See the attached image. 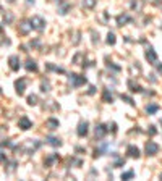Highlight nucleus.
Segmentation results:
<instances>
[{
    "label": "nucleus",
    "mask_w": 162,
    "mask_h": 181,
    "mask_svg": "<svg viewBox=\"0 0 162 181\" xmlns=\"http://www.w3.org/2000/svg\"><path fill=\"white\" fill-rule=\"evenodd\" d=\"M146 58H148L149 62H156V60H157V55H156V52L152 49H148V52H146Z\"/></svg>",
    "instance_id": "nucleus-7"
},
{
    "label": "nucleus",
    "mask_w": 162,
    "mask_h": 181,
    "mask_svg": "<svg viewBox=\"0 0 162 181\" xmlns=\"http://www.w3.org/2000/svg\"><path fill=\"white\" fill-rule=\"evenodd\" d=\"M157 152H159V146L156 142H152V141H149V142L146 144V154H148V155H156Z\"/></svg>",
    "instance_id": "nucleus-1"
},
{
    "label": "nucleus",
    "mask_w": 162,
    "mask_h": 181,
    "mask_svg": "<svg viewBox=\"0 0 162 181\" xmlns=\"http://www.w3.org/2000/svg\"><path fill=\"white\" fill-rule=\"evenodd\" d=\"M161 178H162V175H161Z\"/></svg>",
    "instance_id": "nucleus-27"
},
{
    "label": "nucleus",
    "mask_w": 162,
    "mask_h": 181,
    "mask_svg": "<svg viewBox=\"0 0 162 181\" xmlns=\"http://www.w3.org/2000/svg\"><path fill=\"white\" fill-rule=\"evenodd\" d=\"M26 68H28V70L29 71H36V70H37V66H36V63L34 62H31V60H29V62H28V65H26Z\"/></svg>",
    "instance_id": "nucleus-14"
},
{
    "label": "nucleus",
    "mask_w": 162,
    "mask_h": 181,
    "mask_svg": "<svg viewBox=\"0 0 162 181\" xmlns=\"http://www.w3.org/2000/svg\"><path fill=\"white\" fill-rule=\"evenodd\" d=\"M70 81L73 83V86H81V84L86 83V78L85 76H78V74H71Z\"/></svg>",
    "instance_id": "nucleus-3"
},
{
    "label": "nucleus",
    "mask_w": 162,
    "mask_h": 181,
    "mask_svg": "<svg viewBox=\"0 0 162 181\" xmlns=\"http://www.w3.org/2000/svg\"><path fill=\"white\" fill-rule=\"evenodd\" d=\"M44 25H46L44 20H42V18H39V16H34L31 20V26H32V28H36V29H42Z\"/></svg>",
    "instance_id": "nucleus-2"
},
{
    "label": "nucleus",
    "mask_w": 162,
    "mask_h": 181,
    "mask_svg": "<svg viewBox=\"0 0 162 181\" xmlns=\"http://www.w3.org/2000/svg\"><path fill=\"white\" fill-rule=\"evenodd\" d=\"M10 66H11V70H18L20 68V63H18V57H10Z\"/></svg>",
    "instance_id": "nucleus-9"
},
{
    "label": "nucleus",
    "mask_w": 162,
    "mask_h": 181,
    "mask_svg": "<svg viewBox=\"0 0 162 181\" xmlns=\"http://www.w3.org/2000/svg\"><path fill=\"white\" fill-rule=\"evenodd\" d=\"M31 28H32V26L29 25V23H26V21H23L21 25H20V31H21L23 34H26V32H28V31H29V29H31Z\"/></svg>",
    "instance_id": "nucleus-11"
},
{
    "label": "nucleus",
    "mask_w": 162,
    "mask_h": 181,
    "mask_svg": "<svg viewBox=\"0 0 162 181\" xmlns=\"http://www.w3.org/2000/svg\"><path fill=\"white\" fill-rule=\"evenodd\" d=\"M159 71H161V73H162V65H159Z\"/></svg>",
    "instance_id": "nucleus-23"
},
{
    "label": "nucleus",
    "mask_w": 162,
    "mask_h": 181,
    "mask_svg": "<svg viewBox=\"0 0 162 181\" xmlns=\"http://www.w3.org/2000/svg\"><path fill=\"white\" fill-rule=\"evenodd\" d=\"M128 86L131 87V90H133V92H136V90H141V89H139V86H135V84L131 83V81H130V83H128Z\"/></svg>",
    "instance_id": "nucleus-21"
},
{
    "label": "nucleus",
    "mask_w": 162,
    "mask_h": 181,
    "mask_svg": "<svg viewBox=\"0 0 162 181\" xmlns=\"http://www.w3.org/2000/svg\"><path fill=\"white\" fill-rule=\"evenodd\" d=\"M86 133H88V123L85 121V123H81L80 128H78V134H80V136H85Z\"/></svg>",
    "instance_id": "nucleus-10"
},
{
    "label": "nucleus",
    "mask_w": 162,
    "mask_h": 181,
    "mask_svg": "<svg viewBox=\"0 0 162 181\" xmlns=\"http://www.w3.org/2000/svg\"><path fill=\"white\" fill-rule=\"evenodd\" d=\"M47 141L52 146H60V139H57V138H47Z\"/></svg>",
    "instance_id": "nucleus-13"
},
{
    "label": "nucleus",
    "mask_w": 162,
    "mask_h": 181,
    "mask_svg": "<svg viewBox=\"0 0 162 181\" xmlns=\"http://www.w3.org/2000/svg\"><path fill=\"white\" fill-rule=\"evenodd\" d=\"M8 2H13V0H8Z\"/></svg>",
    "instance_id": "nucleus-25"
},
{
    "label": "nucleus",
    "mask_w": 162,
    "mask_h": 181,
    "mask_svg": "<svg viewBox=\"0 0 162 181\" xmlns=\"http://www.w3.org/2000/svg\"><path fill=\"white\" fill-rule=\"evenodd\" d=\"M0 32H2V26H0Z\"/></svg>",
    "instance_id": "nucleus-24"
},
{
    "label": "nucleus",
    "mask_w": 162,
    "mask_h": 181,
    "mask_svg": "<svg viewBox=\"0 0 162 181\" xmlns=\"http://www.w3.org/2000/svg\"><path fill=\"white\" fill-rule=\"evenodd\" d=\"M127 154L130 157H139V149H138V147H135V146H128V149H127Z\"/></svg>",
    "instance_id": "nucleus-5"
},
{
    "label": "nucleus",
    "mask_w": 162,
    "mask_h": 181,
    "mask_svg": "<svg viewBox=\"0 0 162 181\" xmlns=\"http://www.w3.org/2000/svg\"><path fill=\"white\" fill-rule=\"evenodd\" d=\"M28 102H29V105H36V104H37V97H36V95H29Z\"/></svg>",
    "instance_id": "nucleus-18"
},
{
    "label": "nucleus",
    "mask_w": 162,
    "mask_h": 181,
    "mask_svg": "<svg viewBox=\"0 0 162 181\" xmlns=\"http://www.w3.org/2000/svg\"><path fill=\"white\" fill-rule=\"evenodd\" d=\"M46 125H47V128H49V129H57V128H58V121H57V120H54V118L47 120Z\"/></svg>",
    "instance_id": "nucleus-8"
},
{
    "label": "nucleus",
    "mask_w": 162,
    "mask_h": 181,
    "mask_svg": "<svg viewBox=\"0 0 162 181\" xmlns=\"http://www.w3.org/2000/svg\"><path fill=\"white\" fill-rule=\"evenodd\" d=\"M18 125H20V128H21V129H29L32 126V123L29 121L26 116H23V118H20V123H18Z\"/></svg>",
    "instance_id": "nucleus-4"
},
{
    "label": "nucleus",
    "mask_w": 162,
    "mask_h": 181,
    "mask_svg": "<svg viewBox=\"0 0 162 181\" xmlns=\"http://www.w3.org/2000/svg\"><path fill=\"white\" fill-rule=\"evenodd\" d=\"M15 86H16V92L20 95L23 94V92H25V86H26V81L25 79H21V81H16V84H15Z\"/></svg>",
    "instance_id": "nucleus-6"
},
{
    "label": "nucleus",
    "mask_w": 162,
    "mask_h": 181,
    "mask_svg": "<svg viewBox=\"0 0 162 181\" xmlns=\"http://www.w3.org/2000/svg\"><path fill=\"white\" fill-rule=\"evenodd\" d=\"M0 159H2V155H0Z\"/></svg>",
    "instance_id": "nucleus-26"
},
{
    "label": "nucleus",
    "mask_w": 162,
    "mask_h": 181,
    "mask_svg": "<svg viewBox=\"0 0 162 181\" xmlns=\"http://www.w3.org/2000/svg\"><path fill=\"white\" fill-rule=\"evenodd\" d=\"M146 110H148V113H156V112L159 110V107H157V105H148Z\"/></svg>",
    "instance_id": "nucleus-16"
},
{
    "label": "nucleus",
    "mask_w": 162,
    "mask_h": 181,
    "mask_svg": "<svg viewBox=\"0 0 162 181\" xmlns=\"http://www.w3.org/2000/svg\"><path fill=\"white\" fill-rule=\"evenodd\" d=\"M107 44H110V45L115 44V36H113L112 32H109V36H107Z\"/></svg>",
    "instance_id": "nucleus-15"
},
{
    "label": "nucleus",
    "mask_w": 162,
    "mask_h": 181,
    "mask_svg": "<svg viewBox=\"0 0 162 181\" xmlns=\"http://www.w3.org/2000/svg\"><path fill=\"white\" fill-rule=\"evenodd\" d=\"M104 100H106V102H112V95H110L109 94V90H104Z\"/></svg>",
    "instance_id": "nucleus-19"
},
{
    "label": "nucleus",
    "mask_w": 162,
    "mask_h": 181,
    "mask_svg": "<svg viewBox=\"0 0 162 181\" xmlns=\"http://www.w3.org/2000/svg\"><path fill=\"white\" fill-rule=\"evenodd\" d=\"M118 25H122V23H125V21H128V16H123V15H122V16H118Z\"/></svg>",
    "instance_id": "nucleus-22"
},
{
    "label": "nucleus",
    "mask_w": 162,
    "mask_h": 181,
    "mask_svg": "<svg viewBox=\"0 0 162 181\" xmlns=\"http://www.w3.org/2000/svg\"><path fill=\"white\" fill-rule=\"evenodd\" d=\"M94 4H96V0H83V5H85V7H88V8L94 7Z\"/></svg>",
    "instance_id": "nucleus-17"
},
{
    "label": "nucleus",
    "mask_w": 162,
    "mask_h": 181,
    "mask_svg": "<svg viewBox=\"0 0 162 181\" xmlns=\"http://www.w3.org/2000/svg\"><path fill=\"white\" fill-rule=\"evenodd\" d=\"M128 178H133V171H127L122 175V180H128Z\"/></svg>",
    "instance_id": "nucleus-20"
},
{
    "label": "nucleus",
    "mask_w": 162,
    "mask_h": 181,
    "mask_svg": "<svg viewBox=\"0 0 162 181\" xmlns=\"http://www.w3.org/2000/svg\"><path fill=\"white\" fill-rule=\"evenodd\" d=\"M104 134H106V128H104L102 125H99L97 128H96V136H99V138H102Z\"/></svg>",
    "instance_id": "nucleus-12"
}]
</instances>
